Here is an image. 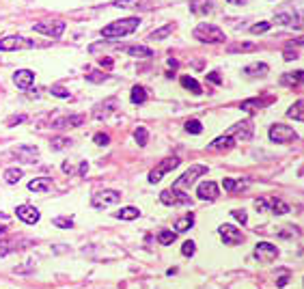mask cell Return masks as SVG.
<instances>
[{
  "instance_id": "cell-1",
  "label": "cell",
  "mask_w": 304,
  "mask_h": 289,
  "mask_svg": "<svg viewBox=\"0 0 304 289\" xmlns=\"http://www.w3.org/2000/svg\"><path fill=\"white\" fill-rule=\"evenodd\" d=\"M140 20L138 18H123V20H114L110 22L108 26H104L99 31L101 37L106 39H119V37H127V35H132L136 28H138Z\"/></svg>"
},
{
  "instance_id": "cell-2",
  "label": "cell",
  "mask_w": 304,
  "mask_h": 289,
  "mask_svg": "<svg viewBox=\"0 0 304 289\" xmlns=\"http://www.w3.org/2000/svg\"><path fill=\"white\" fill-rule=\"evenodd\" d=\"M194 39L201 43H224L227 41V35L224 31H220L216 24H199L194 28Z\"/></svg>"
},
{
  "instance_id": "cell-3",
  "label": "cell",
  "mask_w": 304,
  "mask_h": 289,
  "mask_svg": "<svg viewBox=\"0 0 304 289\" xmlns=\"http://www.w3.org/2000/svg\"><path fill=\"white\" fill-rule=\"evenodd\" d=\"M267 136H270V140L276 142V144H287V142H293L295 138H298L295 129L293 127H287L283 123H274L270 127V132H267Z\"/></svg>"
},
{
  "instance_id": "cell-4",
  "label": "cell",
  "mask_w": 304,
  "mask_h": 289,
  "mask_svg": "<svg viewBox=\"0 0 304 289\" xmlns=\"http://www.w3.org/2000/svg\"><path fill=\"white\" fill-rule=\"evenodd\" d=\"M35 48V41L20 37V35H9V37L0 39V52H16V50H28Z\"/></svg>"
},
{
  "instance_id": "cell-5",
  "label": "cell",
  "mask_w": 304,
  "mask_h": 289,
  "mask_svg": "<svg viewBox=\"0 0 304 289\" xmlns=\"http://www.w3.org/2000/svg\"><path fill=\"white\" fill-rule=\"evenodd\" d=\"M255 209H257V212H272V214H289V205L285 203V201L276 199V197L257 199L255 201Z\"/></svg>"
},
{
  "instance_id": "cell-6",
  "label": "cell",
  "mask_w": 304,
  "mask_h": 289,
  "mask_svg": "<svg viewBox=\"0 0 304 289\" xmlns=\"http://www.w3.org/2000/svg\"><path fill=\"white\" fill-rule=\"evenodd\" d=\"M33 28L37 33H41V35H48V37H52V39H59V37H63L67 24L61 22V20H54V22H37V24H33Z\"/></svg>"
},
{
  "instance_id": "cell-7",
  "label": "cell",
  "mask_w": 304,
  "mask_h": 289,
  "mask_svg": "<svg viewBox=\"0 0 304 289\" xmlns=\"http://www.w3.org/2000/svg\"><path fill=\"white\" fill-rule=\"evenodd\" d=\"M205 173H207V166H205V164H192L190 169H188V171L184 173V175L177 179L175 186H173V188H179V190H182V188H190V186H192L194 182H197V179H199L201 175H205Z\"/></svg>"
},
{
  "instance_id": "cell-8",
  "label": "cell",
  "mask_w": 304,
  "mask_h": 289,
  "mask_svg": "<svg viewBox=\"0 0 304 289\" xmlns=\"http://www.w3.org/2000/svg\"><path fill=\"white\" fill-rule=\"evenodd\" d=\"M160 201L164 205H192V199L179 188H169V190L160 192Z\"/></svg>"
},
{
  "instance_id": "cell-9",
  "label": "cell",
  "mask_w": 304,
  "mask_h": 289,
  "mask_svg": "<svg viewBox=\"0 0 304 289\" xmlns=\"http://www.w3.org/2000/svg\"><path fill=\"white\" fill-rule=\"evenodd\" d=\"M177 166H179V158H175V156H173V158H164V160L149 173V184H158V182H160V179L166 175V173H169V171H175Z\"/></svg>"
},
{
  "instance_id": "cell-10",
  "label": "cell",
  "mask_w": 304,
  "mask_h": 289,
  "mask_svg": "<svg viewBox=\"0 0 304 289\" xmlns=\"http://www.w3.org/2000/svg\"><path fill=\"white\" fill-rule=\"evenodd\" d=\"M119 201H121V192H117V190H101V192H97L95 197L91 199V205L95 209H104V207H110L114 203H119Z\"/></svg>"
},
{
  "instance_id": "cell-11",
  "label": "cell",
  "mask_w": 304,
  "mask_h": 289,
  "mask_svg": "<svg viewBox=\"0 0 304 289\" xmlns=\"http://www.w3.org/2000/svg\"><path fill=\"white\" fill-rule=\"evenodd\" d=\"M276 257H278V248L270 242H259L255 246V259L257 261L272 263V261H276Z\"/></svg>"
},
{
  "instance_id": "cell-12",
  "label": "cell",
  "mask_w": 304,
  "mask_h": 289,
  "mask_svg": "<svg viewBox=\"0 0 304 289\" xmlns=\"http://www.w3.org/2000/svg\"><path fill=\"white\" fill-rule=\"evenodd\" d=\"M276 102L274 95H261V97H250V99H244L242 102V110L246 112H257V110H263L270 104Z\"/></svg>"
},
{
  "instance_id": "cell-13",
  "label": "cell",
  "mask_w": 304,
  "mask_h": 289,
  "mask_svg": "<svg viewBox=\"0 0 304 289\" xmlns=\"http://www.w3.org/2000/svg\"><path fill=\"white\" fill-rule=\"evenodd\" d=\"M218 233L222 237V242L229 244V246H237V244L244 242V233H242V231H237L233 225H220Z\"/></svg>"
},
{
  "instance_id": "cell-14",
  "label": "cell",
  "mask_w": 304,
  "mask_h": 289,
  "mask_svg": "<svg viewBox=\"0 0 304 289\" xmlns=\"http://www.w3.org/2000/svg\"><path fill=\"white\" fill-rule=\"evenodd\" d=\"M227 134H231L235 140H250V136H252V121L250 119L240 121V123H235Z\"/></svg>"
},
{
  "instance_id": "cell-15",
  "label": "cell",
  "mask_w": 304,
  "mask_h": 289,
  "mask_svg": "<svg viewBox=\"0 0 304 289\" xmlns=\"http://www.w3.org/2000/svg\"><path fill=\"white\" fill-rule=\"evenodd\" d=\"M16 214L22 222H26V225H35V222H39V218H41L39 209L33 207V205H20L16 209Z\"/></svg>"
},
{
  "instance_id": "cell-16",
  "label": "cell",
  "mask_w": 304,
  "mask_h": 289,
  "mask_svg": "<svg viewBox=\"0 0 304 289\" xmlns=\"http://www.w3.org/2000/svg\"><path fill=\"white\" fill-rule=\"evenodd\" d=\"M218 192H220V188L216 182H203L197 188V197L203 199V201H216L218 199Z\"/></svg>"
},
{
  "instance_id": "cell-17",
  "label": "cell",
  "mask_w": 304,
  "mask_h": 289,
  "mask_svg": "<svg viewBox=\"0 0 304 289\" xmlns=\"http://www.w3.org/2000/svg\"><path fill=\"white\" fill-rule=\"evenodd\" d=\"M13 82H16L18 89H31L33 82H35V71L31 69H18L16 74H13Z\"/></svg>"
},
{
  "instance_id": "cell-18",
  "label": "cell",
  "mask_w": 304,
  "mask_h": 289,
  "mask_svg": "<svg viewBox=\"0 0 304 289\" xmlns=\"http://www.w3.org/2000/svg\"><path fill=\"white\" fill-rule=\"evenodd\" d=\"M13 156H18L22 162H35L39 158V149L33 147V144H20V147L13 149Z\"/></svg>"
},
{
  "instance_id": "cell-19",
  "label": "cell",
  "mask_w": 304,
  "mask_h": 289,
  "mask_svg": "<svg viewBox=\"0 0 304 289\" xmlns=\"http://www.w3.org/2000/svg\"><path fill=\"white\" fill-rule=\"evenodd\" d=\"M276 24H283V26H293V28H298L302 26L300 24V16L295 11H283V13H276Z\"/></svg>"
},
{
  "instance_id": "cell-20",
  "label": "cell",
  "mask_w": 304,
  "mask_h": 289,
  "mask_svg": "<svg viewBox=\"0 0 304 289\" xmlns=\"http://www.w3.org/2000/svg\"><path fill=\"white\" fill-rule=\"evenodd\" d=\"M117 9H151V0H114Z\"/></svg>"
},
{
  "instance_id": "cell-21",
  "label": "cell",
  "mask_w": 304,
  "mask_h": 289,
  "mask_svg": "<svg viewBox=\"0 0 304 289\" xmlns=\"http://www.w3.org/2000/svg\"><path fill=\"white\" fill-rule=\"evenodd\" d=\"M235 144V138L231 134H222L218 136V138H214L212 142L207 144V149H212V151H222V149H231Z\"/></svg>"
},
{
  "instance_id": "cell-22",
  "label": "cell",
  "mask_w": 304,
  "mask_h": 289,
  "mask_svg": "<svg viewBox=\"0 0 304 289\" xmlns=\"http://www.w3.org/2000/svg\"><path fill=\"white\" fill-rule=\"evenodd\" d=\"M190 11L197 16H207L214 11V0H190Z\"/></svg>"
},
{
  "instance_id": "cell-23",
  "label": "cell",
  "mask_w": 304,
  "mask_h": 289,
  "mask_svg": "<svg viewBox=\"0 0 304 289\" xmlns=\"http://www.w3.org/2000/svg\"><path fill=\"white\" fill-rule=\"evenodd\" d=\"M280 84H285V86H300V84H304V69L283 74V76H280Z\"/></svg>"
},
{
  "instance_id": "cell-24",
  "label": "cell",
  "mask_w": 304,
  "mask_h": 289,
  "mask_svg": "<svg viewBox=\"0 0 304 289\" xmlns=\"http://www.w3.org/2000/svg\"><path fill=\"white\" fill-rule=\"evenodd\" d=\"M123 52L134 56V59H151L154 56V50L147 46H127V48H123Z\"/></svg>"
},
{
  "instance_id": "cell-25",
  "label": "cell",
  "mask_w": 304,
  "mask_h": 289,
  "mask_svg": "<svg viewBox=\"0 0 304 289\" xmlns=\"http://www.w3.org/2000/svg\"><path fill=\"white\" fill-rule=\"evenodd\" d=\"M114 108H117V99H106L104 104H99V106H95V112H93V117L95 119H106L108 114H110Z\"/></svg>"
},
{
  "instance_id": "cell-26",
  "label": "cell",
  "mask_w": 304,
  "mask_h": 289,
  "mask_svg": "<svg viewBox=\"0 0 304 289\" xmlns=\"http://www.w3.org/2000/svg\"><path fill=\"white\" fill-rule=\"evenodd\" d=\"M259 46L252 41H237V43H229L227 46V52L229 54H235V52H255Z\"/></svg>"
},
{
  "instance_id": "cell-27",
  "label": "cell",
  "mask_w": 304,
  "mask_h": 289,
  "mask_svg": "<svg viewBox=\"0 0 304 289\" xmlns=\"http://www.w3.org/2000/svg\"><path fill=\"white\" fill-rule=\"evenodd\" d=\"M222 188H224V192H235V190H244V188H248V182H246V179L224 177L222 179Z\"/></svg>"
},
{
  "instance_id": "cell-28",
  "label": "cell",
  "mask_w": 304,
  "mask_h": 289,
  "mask_svg": "<svg viewBox=\"0 0 304 289\" xmlns=\"http://www.w3.org/2000/svg\"><path fill=\"white\" fill-rule=\"evenodd\" d=\"M267 71H270V67H267L265 63H250L248 67H244V74L246 76H252V78H263L267 76Z\"/></svg>"
},
{
  "instance_id": "cell-29",
  "label": "cell",
  "mask_w": 304,
  "mask_h": 289,
  "mask_svg": "<svg viewBox=\"0 0 304 289\" xmlns=\"http://www.w3.org/2000/svg\"><path fill=\"white\" fill-rule=\"evenodd\" d=\"M50 188H52V179H48V177L33 179V182L28 184V190L31 192H48Z\"/></svg>"
},
{
  "instance_id": "cell-30",
  "label": "cell",
  "mask_w": 304,
  "mask_h": 289,
  "mask_svg": "<svg viewBox=\"0 0 304 289\" xmlns=\"http://www.w3.org/2000/svg\"><path fill=\"white\" fill-rule=\"evenodd\" d=\"M84 123V117L82 114H74V117H63L59 121H54V125L56 127H78V125H82Z\"/></svg>"
},
{
  "instance_id": "cell-31",
  "label": "cell",
  "mask_w": 304,
  "mask_h": 289,
  "mask_svg": "<svg viewBox=\"0 0 304 289\" xmlns=\"http://www.w3.org/2000/svg\"><path fill=\"white\" fill-rule=\"evenodd\" d=\"M147 89H144L142 84H136L132 86V93H129V99H132V104H144L147 102Z\"/></svg>"
},
{
  "instance_id": "cell-32",
  "label": "cell",
  "mask_w": 304,
  "mask_h": 289,
  "mask_svg": "<svg viewBox=\"0 0 304 289\" xmlns=\"http://www.w3.org/2000/svg\"><path fill=\"white\" fill-rule=\"evenodd\" d=\"M287 117L293 121H304V99H298L293 106H289Z\"/></svg>"
},
{
  "instance_id": "cell-33",
  "label": "cell",
  "mask_w": 304,
  "mask_h": 289,
  "mask_svg": "<svg viewBox=\"0 0 304 289\" xmlns=\"http://www.w3.org/2000/svg\"><path fill=\"white\" fill-rule=\"evenodd\" d=\"M173 31H175V24H164L162 28H158V31H154L149 35V41H162V39L169 37V35H173Z\"/></svg>"
},
{
  "instance_id": "cell-34",
  "label": "cell",
  "mask_w": 304,
  "mask_h": 289,
  "mask_svg": "<svg viewBox=\"0 0 304 289\" xmlns=\"http://www.w3.org/2000/svg\"><path fill=\"white\" fill-rule=\"evenodd\" d=\"M114 216H117L119 220H136L140 216V209L138 207H121Z\"/></svg>"
},
{
  "instance_id": "cell-35",
  "label": "cell",
  "mask_w": 304,
  "mask_h": 289,
  "mask_svg": "<svg viewBox=\"0 0 304 289\" xmlns=\"http://www.w3.org/2000/svg\"><path fill=\"white\" fill-rule=\"evenodd\" d=\"M182 86H184V89H188V91H192L194 95H201V93H203L201 84L194 80L192 76H182Z\"/></svg>"
},
{
  "instance_id": "cell-36",
  "label": "cell",
  "mask_w": 304,
  "mask_h": 289,
  "mask_svg": "<svg viewBox=\"0 0 304 289\" xmlns=\"http://www.w3.org/2000/svg\"><path fill=\"white\" fill-rule=\"evenodd\" d=\"M192 225H194V216L186 214V216H182V218L175 220V231H177V233H182V231H188Z\"/></svg>"
},
{
  "instance_id": "cell-37",
  "label": "cell",
  "mask_w": 304,
  "mask_h": 289,
  "mask_svg": "<svg viewBox=\"0 0 304 289\" xmlns=\"http://www.w3.org/2000/svg\"><path fill=\"white\" fill-rule=\"evenodd\" d=\"M22 177H24V171H22V169H9V171H5V182L11 184V186L18 184Z\"/></svg>"
},
{
  "instance_id": "cell-38",
  "label": "cell",
  "mask_w": 304,
  "mask_h": 289,
  "mask_svg": "<svg viewBox=\"0 0 304 289\" xmlns=\"http://www.w3.org/2000/svg\"><path fill=\"white\" fill-rule=\"evenodd\" d=\"M147 138H149V132H147V127H136L134 129V140L138 147H144L147 144Z\"/></svg>"
},
{
  "instance_id": "cell-39",
  "label": "cell",
  "mask_w": 304,
  "mask_h": 289,
  "mask_svg": "<svg viewBox=\"0 0 304 289\" xmlns=\"http://www.w3.org/2000/svg\"><path fill=\"white\" fill-rule=\"evenodd\" d=\"M175 237H177L175 231H160V233H158V242H160L162 246H169V244L175 242Z\"/></svg>"
},
{
  "instance_id": "cell-40",
  "label": "cell",
  "mask_w": 304,
  "mask_h": 289,
  "mask_svg": "<svg viewBox=\"0 0 304 289\" xmlns=\"http://www.w3.org/2000/svg\"><path fill=\"white\" fill-rule=\"evenodd\" d=\"M50 93H52L54 97H59V99H67V97H71L69 89H65V86H61V84H52V86H50Z\"/></svg>"
},
{
  "instance_id": "cell-41",
  "label": "cell",
  "mask_w": 304,
  "mask_h": 289,
  "mask_svg": "<svg viewBox=\"0 0 304 289\" xmlns=\"http://www.w3.org/2000/svg\"><path fill=\"white\" fill-rule=\"evenodd\" d=\"M86 80L89 82H95V84H99V82H106L108 80V76L106 74H101V71H89V74H86Z\"/></svg>"
},
{
  "instance_id": "cell-42",
  "label": "cell",
  "mask_w": 304,
  "mask_h": 289,
  "mask_svg": "<svg viewBox=\"0 0 304 289\" xmlns=\"http://www.w3.org/2000/svg\"><path fill=\"white\" fill-rule=\"evenodd\" d=\"M67 144H71V140L67 138V136H56V138H52V142H50V147L52 149H63V147H67Z\"/></svg>"
},
{
  "instance_id": "cell-43",
  "label": "cell",
  "mask_w": 304,
  "mask_h": 289,
  "mask_svg": "<svg viewBox=\"0 0 304 289\" xmlns=\"http://www.w3.org/2000/svg\"><path fill=\"white\" fill-rule=\"evenodd\" d=\"M54 227H61V229H71L74 227V220L71 218H65V216H56V218L52 220Z\"/></svg>"
},
{
  "instance_id": "cell-44",
  "label": "cell",
  "mask_w": 304,
  "mask_h": 289,
  "mask_svg": "<svg viewBox=\"0 0 304 289\" xmlns=\"http://www.w3.org/2000/svg\"><path fill=\"white\" fill-rule=\"evenodd\" d=\"M270 28H272L270 22H259V24L250 26V33H252V35H263V33L270 31Z\"/></svg>"
},
{
  "instance_id": "cell-45",
  "label": "cell",
  "mask_w": 304,
  "mask_h": 289,
  "mask_svg": "<svg viewBox=\"0 0 304 289\" xmlns=\"http://www.w3.org/2000/svg\"><path fill=\"white\" fill-rule=\"evenodd\" d=\"M186 132H190V134H201V132H203L201 121H197V119L188 121V123H186Z\"/></svg>"
},
{
  "instance_id": "cell-46",
  "label": "cell",
  "mask_w": 304,
  "mask_h": 289,
  "mask_svg": "<svg viewBox=\"0 0 304 289\" xmlns=\"http://www.w3.org/2000/svg\"><path fill=\"white\" fill-rule=\"evenodd\" d=\"M231 214H233V218H235L237 222H242V225H246V222H248V216H246L244 209H233Z\"/></svg>"
},
{
  "instance_id": "cell-47",
  "label": "cell",
  "mask_w": 304,
  "mask_h": 289,
  "mask_svg": "<svg viewBox=\"0 0 304 289\" xmlns=\"http://www.w3.org/2000/svg\"><path fill=\"white\" fill-rule=\"evenodd\" d=\"M93 140H95V144H99V147H104V144H108V142H110V136H108V134H95V136H93Z\"/></svg>"
},
{
  "instance_id": "cell-48",
  "label": "cell",
  "mask_w": 304,
  "mask_h": 289,
  "mask_svg": "<svg viewBox=\"0 0 304 289\" xmlns=\"http://www.w3.org/2000/svg\"><path fill=\"white\" fill-rule=\"evenodd\" d=\"M194 248H197V246H194V242H192V240H190V242H184L182 252H184L186 257H192V255H194Z\"/></svg>"
},
{
  "instance_id": "cell-49",
  "label": "cell",
  "mask_w": 304,
  "mask_h": 289,
  "mask_svg": "<svg viewBox=\"0 0 304 289\" xmlns=\"http://www.w3.org/2000/svg\"><path fill=\"white\" fill-rule=\"evenodd\" d=\"M207 80L212 82V84H222V78H220L218 71H209V74H207Z\"/></svg>"
},
{
  "instance_id": "cell-50",
  "label": "cell",
  "mask_w": 304,
  "mask_h": 289,
  "mask_svg": "<svg viewBox=\"0 0 304 289\" xmlns=\"http://www.w3.org/2000/svg\"><path fill=\"white\" fill-rule=\"evenodd\" d=\"M22 121H26V117H24V114H13V117H11L9 121H7V125H9V127H13L16 123H22Z\"/></svg>"
},
{
  "instance_id": "cell-51",
  "label": "cell",
  "mask_w": 304,
  "mask_h": 289,
  "mask_svg": "<svg viewBox=\"0 0 304 289\" xmlns=\"http://www.w3.org/2000/svg\"><path fill=\"white\" fill-rule=\"evenodd\" d=\"M283 56H285V61H295V59H298V52H295V50H289V48H287Z\"/></svg>"
},
{
  "instance_id": "cell-52",
  "label": "cell",
  "mask_w": 304,
  "mask_h": 289,
  "mask_svg": "<svg viewBox=\"0 0 304 289\" xmlns=\"http://www.w3.org/2000/svg\"><path fill=\"white\" fill-rule=\"evenodd\" d=\"M99 65H101V67H106V69H110L112 65H114V61L108 59V56H101V59H99Z\"/></svg>"
},
{
  "instance_id": "cell-53",
  "label": "cell",
  "mask_w": 304,
  "mask_h": 289,
  "mask_svg": "<svg viewBox=\"0 0 304 289\" xmlns=\"http://www.w3.org/2000/svg\"><path fill=\"white\" fill-rule=\"evenodd\" d=\"M86 171H89V162H82V164H80V171H78V175H80V177L86 175Z\"/></svg>"
},
{
  "instance_id": "cell-54",
  "label": "cell",
  "mask_w": 304,
  "mask_h": 289,
  "mask_svg": "<svg viewBox=\"0 0 304 289\" xmlns=\"http://www.w3.org/2000/svg\"><path fill=\"white\" fill-rule=\"evenodd\" d=\"M293 48H304V37H298V39H293V43H291Z\"/></svg>"
},
{
  "instance_id": "cell-55",
  "label": "cell",
  "mask_w": 304,
  "mask_h": 289,
  "mask_svg": "<svg viewBox=\"0 0 304 289\" xmlns=\"http://www.w3.org/2000/svg\"><path fill=\"white\" fill-rule=\"evenodd\" d=\"M287 283H289V278H287V276H283V278H278V280H276V285H278V287H285Z\"/></svg>"
},
{
  "instance_id": "cell-56",
  "label": "cell",
  "mask_w": 304,
  "mask_h": 289,
  "mask_svg": "<svg viewBox=\"0 0 304 289\" xmlns=\"http://www.w3.org/2000/svg\"><path fill=\"white\" fill-rule=\"evenodd\" d=\"M63 171L65 173H74V166H71V164H63Z\"/></svg>"
},
{
  "instance_id": "cell-57",
  "label": "cell",
  "mask_w": 304,
  "mask_h": 289,
  "mask_svg": "<svg viewBox=\"0 0 304 289\" xmlns=\"http://www.w3.org/2000/svg\"><path fill=\"white\" fill-rule=\"evenodd\" d=\"M169 65H171V67H173V69H175V67H177V65H179V63H177V61H173V59H169Z\"/></svg>"
},
{
  "instance_id": "cell-58",
  "label": "cell",
  "mask_w": 304,
  "mask_h": 289,
  "mask_svg": "<svg viewBox=\"0 0 304 289\" xmlns=\"http://www.w3.org/2000/svg\"><path fill=\"white\" fill-rule=\"evenodd\" d=\"M7 233V227H3V225H0V237H3Z\"/></svg>"
},
{
  "instance_id": "cell-59",
  "label": "cell",
  "mask_w": 304,
  "mask_h": 289,
  "mask_svg": "<svg viewBox=\"0 0 304 289\" xmlns=\"http://www.w3.org/2000/svg\"><path fill=\"white\" fill-rule=\"evenodd\" d=\"M229 3H233V5H242V3H246V0H229Z\"/></svg>"
}]
</instances>
